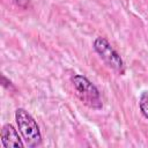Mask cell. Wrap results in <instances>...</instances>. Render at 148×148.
<instances>
[{
	"instance_id": "52a82bcc",
	"label": "cell",
	"mask_w": 148,
	"mask_h": 148,
	"mask_svg": "<svg viewBox=\"0 0 148 148\" xmlns=\"http://www.w3.org/2000/svg\"><path fill=\"white\" fill-rule=\"evenodd\" d=\"M16 6L21 7V8H27L30 3V0H12Z\"/></svg>"
},
{
	"instance_id": "5b68a950",
	"label": "cell",
	"mask_w": 148,
	"mask_h": 148,
	"mask_svg": "<svg viewBox=\"0 0 148 148\" xmlns=\"http://www.w3.org/2000/svg\"><path fill=\"white\" fill-rule=\"evenodd\" d=\"M139 106H140V111L143 114V117L148 119V90L143 91L141 94L140 101H139Z\"/></svg>"
},
{
	"instance_id": "8992f818",
	"label": "cell",
	"mask_w": 148,
	"mask_h": 148,
	"mask_svg": "<svg viewBox=\"0 0 148 148\" xmlns=\"http://www.w3.org/2000/svg\"><path fill=\"white\" fill-rule=\"evenodd\" d=\"M1 79H2V86L5 87V88H7V89H12V90H15V88H14V86H13V83L5 76V75H1Z\"/></svg>"
},
{
	"instance_id": "7a4b0ae2",
	"label": "cell",
	"mask_w": 148,
	"mask_h": 148,
	"mask_svg": "<svg viewBox=\"0 0 148 148\" xmlns=\"http://www.w3.org/2000/svg\"><path fill=\"white\" fill-rule=\"evenodd\" d=\"M15 119L24 143L28 147H37L42 143V134L36 120L24 109L20 108L15 112Z\"/></svg>"
},
{
	"instance_id": "277c9868",
	"label": "cell",
	"mask_w": 148,
	"mask_h": 148,
	"mask_svg": "<svg viewBox=\"0 0 148 148\" xmlns=\"http://www.w3.org/2000/svg\"><path fill=\"white\" fill-rule=\"evenodd\" d=\"M23 139L20 138L17 131L10 124H6L1 130V142L3 147H15V148H23L25 143L22 141Z\"/></svg>"
},
{
	"instance_id": "3957f363",
	"label": "cell",
	"mask_w": 148,
	"mask_h": 148,
	"mask_svg": "<svg viewBox=\"0 0 148 148\" xmlns=\"http://www.w3.org/2000/svg\"><path fill=\"white\" fill-rule=\"evenodd\" d=\"M94 49L101 59L112 69L123 73L124 72V62L118 52L111 46V44L103 37H98L94 42Z\"/></svg>"
},
{
	"instance_id": "6da1fadb",
	"label": "cell",
	"mask_w": 148,
	"mask_h": 148,
	"mask_svg": "<svg viewBox=\"0 0 148 148\" xmlns=\"http://www.w3.org/2000/svg\"><path fill=\"white\" fill-rule=\"evenodd\" d=\"M71 81L76 91L77 97L81 99V102L84 105L95 110L102 109L103 103H102L101 94L92 82H90L86 76L79 74L73 75Z\"/></svg>"
}]
</instances>
